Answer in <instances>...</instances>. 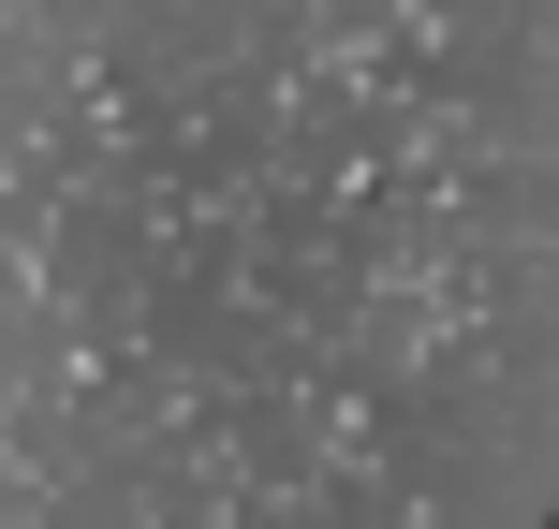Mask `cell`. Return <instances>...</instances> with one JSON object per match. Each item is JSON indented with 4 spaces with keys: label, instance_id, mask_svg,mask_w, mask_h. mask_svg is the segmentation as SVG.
Masks as SVG:
<instances>
[{
    "label": "cell",
    "instance_id": "cell-1",
    "mask_svg": "<svg viewBox=\"0 0 559 529\" xmlns=\"http://www.w3.org/2000/svg\"><path fill=\"white\" fill-rule=\"evenodd\" d=\"M0 529H559V0H0Z\"/></svg>",
    "mask_w": 559,
    "mask_h": 529
}]
</instances>
